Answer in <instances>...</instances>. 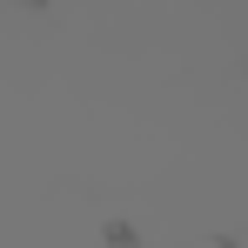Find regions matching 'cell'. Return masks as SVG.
Returning <instances> with one entry per match:
<instances>
[{
	"label": "cell",
	"instance_id": "cell-1",
	"mask_svg": "<svg viewBox=\"0 0 248 248\" xmlns=\"http://www.w3.org/2000/svg\"><path fill=\"white\" fill-rule=\"evenodd\" d=\"M181 248H242V242H181Z\"/></svg>",
	"mask_w": 248,
	"mask_h": 248
}]
</instances>
